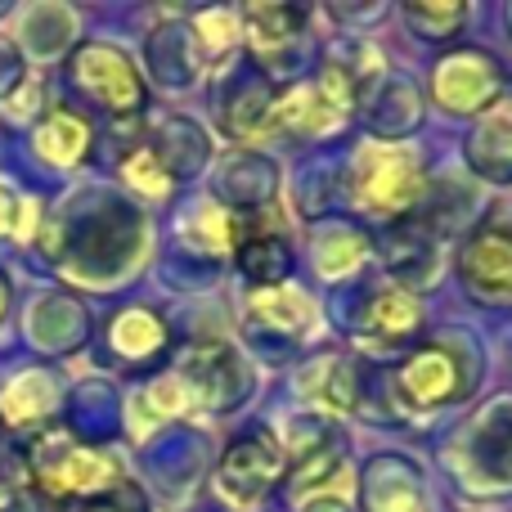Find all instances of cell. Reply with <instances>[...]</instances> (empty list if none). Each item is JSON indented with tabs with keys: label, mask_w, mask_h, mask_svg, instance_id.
Instances as JSON below:
<instances>
[{
	"label": "cell",
	"mask_w": 512,
	"mask_h": 512,
	"mask_svg": "<svg viewBox=\"0 0 512 512\" xmlns=\"http://www.w3.org/2000/svg\"><path fill=\"white\" fill-rule=\"evenodd\" d=\"M364 252H369L364 234L360 230H346V225H333V230H324L315 239V265H319V274H328V279L351 274L355 265L364 261Z\"/></svg>",
	"instance_id": "cell-17"
},
{
	"label": "cell",
	"mask_w": 512,
	"mask_h": 512,
	"mask_svg": "<svg viewBox=\"0 0 512 512\" xmlns=\"http://www.w3.org/2000/svg\"><path fill=\"white\" fill-rule=\"evenodd\" d=\"M185 382H189V391H198V396L207 400V405H225V400H234L230 391L243 387L234 351H225V346H198L185 364Z\"/></svg>",
	"instance_id": "cell-11"
},
{
	"label": "cell",
	"mask_w": 512,
	"mask_h": 512,
	"mask_svg": "<svg viewBox=\"0 0 512 512\" xmlns=\"http://www.w3.org/2000/svg\"><path fill=\"white\" fill-rule=\"evenodd\" d=\"M72 81H77L99 108H108V113H117V117L140 113L144 99H149L135 63L126 59L117 45H104V41L77 45V54H72Z\"/></svg>",
	"instance_id": "cell-3"
},
{
	"label": "cell",
	"mask_w": 512,
	"mask_h": 512,
	"mask_svg": "<svg viewBox=\"0 0 512 512\" xmlns=\"http://www.w3.org/2000/svg\"><path fill=\"white\" fill-rule=\"evenodd\" d=\"M423 194V162L400 144H369L355 158V203L373 216H400Z\"/></svg>",
	"instance_id": "cell-2"
},
{
	"label": "cell",
	"mask_w": 512,
	"mask_h": 512,
	"mask_svg": "<svg viewBox=\"0 0 512 512\" xmlns=\"http://www.w3.org/2000/svg\"><path fill=\"white\" fill-rule=\"evenodd\" d=\"M346 490H351V472H346L342 454H333V450H319L315 459H306L301 468H292V481H288L292 508L333 504V495L346 499Z\"/></svg>",
	"instance_id": "cell-8"
},
{
	"label": "cell",
	"mask_w": 512,
	"mask_h": 512,
	"mask_svg": "<svg viewBox=\"0 0 512 512\" xmlns=\"http://www.w3.org/2000/svg\"><path fill=\"white\" fill-rule=\"evenodd\" d=\"M185 405H189L185 382H180V378H158V382H149V387L135 391V400H131V427L144 436L149 427L176 418Z\"/></svg>",
	"instance_id": "cell-14"
},
{
	"label": "cell",
	"mask_w": 512,
	"mask_h": 512,
	"mask_svg": "<svg viewBox=\"0 0 512 512\" xmlns=\"http://www.w3.org/2000/svg\"><path fill=\"white\" fill-rule=\"evenodd\" d=\"M423 324V301L409 288H382L364 310V333L378 342H405Z\"/></svg>",
	"instance_id": "cell-9"
},
{
	"label": "cell",
	"mask_w": 512,
	"mask_h": 512,
	"mask_svg": "<svg viewBox=\"0 0 512 512\" xmlns=\"http://www.w3.org/2000/svg\"><path fill=\"white\" fill-rule=\"evenodd\" d=\"M405 14L414 18L418 27H427L432 36H450L454 27L463 23V14H468V9H463V5H409Z\"/></svg>",
	"instance_id": "cell-23"
},
{
	"label": "cell",
	"mask_w": 512,
	"mask_h": 512,
	"mask_svg": "<svg viewBox=\"0 0 512 512\" xmlns=\"http://www.w3.org/2000/svg\"><path fill=\"white\" fill-rule=\"evenodd\" d=\"M459 279L477 301H512V225H481L459 252Z\"/></svg>",
	"instance_id": "cell-6"
},
{
	"label": "cell",
	"mask_w": 512,
	"mask_h": 512,
	"mask_svg": "<svg viewBox=\"0 0 512 512\" xmlns=\"http://www.w3.org/2000/svg\"><path fill=\"white\" fill-rule=\"evenodd\" d=\"M396 391L409 409H436L463 391V369H459V360H454V351L427 346V351H418L414 360L396 373Z\"/></svg>",
	"instance_id": "cell-7"
},
{
	"label": "cell",
	"mask_w": 512,
	"mask_h": 512,
	"mask_svg": "<svg viewBox=\"0 0 512 512\" xmlns=\"http://www.w3.org/2000/svg\"><path fill=\"white\" fill-rule=\"evenodd\" d=\"M504 90V72L486 50H454L436 63L432 99L450 113H477Z\"/></svg>",
	"instance_id": "cell-5"
},
{
	"label": "cell",
	"mask_w": 512,
	"mask_h": 512,
	"mask_svg": "<svg viewBox=\"0 0 512 512\" xmlns=\"http://www.w3.org/2000/svg\"><path fill=\"white\" fill-rule=\"evenodd\" d=\"M122 180L131 189H140V194H149V198H167V189H171V171L162 167V158L153 153V144L149 149L126 153L122 158Z\"/></svg>",
	"instance_id": "cell-19"
},
{
	"label": "cell",
	"mask_w": 512,
	"mask_h": 512,
	"mask_svg": "<svg viewBox=\"0 0 512 512\" xmlns=\"http://www.w3.org/2000/svg\"><path fill=\"white\" fill-rule=\"evenodd\" d=\"M81 512H144L140 495H131V504H117V499H99V504H86Z\"/></svg>",
	"instance_id": "cell-24"
},
{
	"label": "cell",
	"mask_w": 512,
	"mask_h": 512,
	"mask_svg": "<svg viewBox=\"0 0 512 512\" xmlns=\"http://www.w3.org/2000/svg\"><path fill=\"white\" fill-rule=\"evenodd\" d=\"M306 391L319 400L324 409H351L355 405V373L346 360H319L315 369L306 373Z\"/></svg>",
	"instance_id": "cell-18"
},
{
	"label": "cell",
	"mask_w": 512,
	"mask_h": 512,
	"mask_svg": "<svg viewBox=\"0 0 512 512\" xmlns=\"http://www.w3.org/2000/svg\"><path fill=\"white\" fill-rule=\"evenodd\" d=\"M50 409H54V382L45 378V373H23V378H14L9 391L0 396V414L18 427L36 423V418L50 414Z\"/></svg>",
	"instance_id": "cell-15"
},
{
	"label": "cell",
	"mask_w": 512,
	"mask_h": 512,
	"mask_svg": "<svg viewBox=\"0 0 512 512\" xmlns=\"http://www.w3.org/2000/svg\"><path fill=\"white\" fill-rule=\"evenodd\" d=\"M27 477H32L36 495L45 504H68L77 495H99V490H113L122 481V463L108 450L95 445H81L68 432H45L32 445V459H27Z\"/></svg>",
	"instance_id": "cell-1"
},
{
	"label": "cell",
	"mask_w": 512,
	"mask_h": 512,
	"mask_svg": "<svg viewBox=\"0 0 512 512\" xmlns=\"http://www.w3.org/2000/svg\"><path fill=\"white\" fill-rule=\"evenodd\" d=\"M248 32L261 54L288 50L292 36L301 32V9L297 5H252L248 9Z\"/></svg>",
	"instance_id": "cell-16"
},
{
	"label": "cell",
	"mask_w": 512,
	"mask_h": 512,
	"mask_svg": "<svg viewBox=\"0 0 512 512\" xmlns=\"http://www.w3.org/2000/svg\"><path fill=\"white\" fill-rule=\"evenodd\" d=\"M252 315L261 319V324L279 328V333L301 337V333H310V324H315V301H310L301 288H292V283H270V288L252 292Z\"/></svg>",
	"instance_id": "cell-10"
},
{
	"label": "cell",
	"mask_w": 512,
	"mask_h": 512,
	"mask_svg": "<svg viewBox=\"0 0 512 512\" xmlns=\"http://www.w3.org/2000/svg\"><path fill=\"white\" fill-rule=\"evenodd\" d=\"M194 32H198V50H203V59H212V63L225 59V54L234 50V41H239V23H234V14H225V9L198 14Z\"/></svg>",
	"instance_id": "cell-20"
},
{
	"label": "cell",
	"mask_w": 512,
	"mask_h": 512,
	"mask_svg": "<svg viewBox=\"0 0 512 512\" xmlns=\"http://www.w3.org/2000/svg\"><path fill=\"white\" fill-rule=\"evenodd\" d=\"M36 153L54 167H77L81 158L90 153V126L86 117L77 113H50L41 126H36Z\"/></svg>",
	"instance_id": "cell-12"
},
{
	"label": "cell",
	"mask_w": 512,
	"mask_h": 512,
	"mask_svg": "<svg viewBox=\"0 0 512 512\" xmlns=\"http://www.w3.org/2000/svg\"><path fill=\"white\" fill-rule=\"evenodd\" d=\"M14 194H9V189L5 185H0V234H5V230H14Z\"/></svg>",
	"instance_id": "cell-25"
},
{
	"label": "cell",
	"mask_w": 512,
	"mask_h": 512,
	"mask_svg": "<svg viewBox=\"0 0 512 512\" xmlns=\"http://www.w3.org/2000/svg\"><path fill=\"white\" fill-rule=\"evenodd\" d=\"M5 306H9V283L0 279V315H5Z\"/></svg>",
	"instance_id": "cell-26"
},
{
	"label": "cell",
	"mask_w": 512,
	"mask_h": 512,
	"mask_svg": "<svg viewBox=\"0 0 512 512\" xmlns=\"http://www.w3.org/2000/svg\"><path fill=\"white\" fill-rule=\"evenodd\" d=\"M108 342H113V351L126 355V360H144V355L162 351V342H167V324H162L153 310H126V315L113 319Z\"/></svg>",
	"instance_id": "cell-13"
},
{
	"label": "cell",
	"mask_w": 512,
	"mask_h": 512,
	"mask_svg": "<svg viewBox=\"0 0 512 512\" xmlns=\"http://www.w3.org/2000/svg\"><path fill=\"white\" fill-rule=\"evenodd\" d=\"M185 239L194 243L198 252H207V256L225 252V248H230V212H216V207H203L198 216H189Z\"/></svg>",
	"instance_id": "cell-21"
},
{
	"label": "cell",
	"mask_w": 512,
	"mask_h": 512,
	"mask_svg": "<svg viewBox=\"0 0 512 512\" xmlns=\"http://www.w3.org/2000/svg\"><path fill=\"white\" fill-rule=\"evenodd\" d=\"M270 252H283V243L274 239V234H261V239H248V243H243V252H239L243 270H248L252 279H261V288H270V279H274V274H283V270H288V256H270Z\"/></svg>",
	"instance_id": "cell-22"
},
{
	"label": "cell",
	"mask_w": 512,
	"mask_h": 512,
	"mask_svg": "<svg viewBox=\"0 0 512 512\" xmlns=\"http://www.w3.org/2000/svg\"><path fill=\"white\" fill-rule=\"evenodd\" d=\"M283 472V454L274 445V436L252 432L225 450L221 468H216V490L225 495V504L234 508H256L265 499V490L279 481Z\"/></svg>",
	"instance_id": "cell-4"
}]
</instances>
